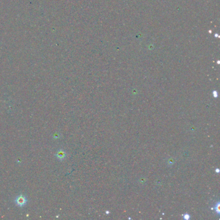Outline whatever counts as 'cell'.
<instances>
[{"label": "cell", "instance_id": "1", "mask_svg": "<svg viewBox=\"0 0 220 220\" xmlns=\"http://www.w3.org/2000/svg\"><path fill=\"white\" fill-rule=\"evenodd\" d=\"M219 205H220V203H219V202L218 201V203H217V204L215 205V207H214V209H215V212H216L217 214H219V213H220Z\"/></svg>", "mask_w": 220, "mask_h": 220}, {"label": "cell", "instance_id": "4", "mask_svg": "<svg viewBox=\"0 0 220 220\" xmlns=\"http://www.w3.org/2000/svg\"><path fill=\"white\" fill-rule=\"evenodd\" d=\"M215 171L217 172V173H219V169H216V170H215Z\"/></svg>", "mask_w": 220, "mask_h": 220}, {"label": "cell", "instance_id": "3", "mask_svg": "<svg viewBox=\"0 0 220 220\" xmlns=\"http://www.w3.org/2000/svg\"><path fill=\"white\" fill-rule=\"evenodd\" d=\"M213 96L214 97H218V93H217V92L216 90H214L213 92Z\"/></svg>", "mask_w": 220, "mask_h": 220}, {"label": "cell", "instance_id": "5", "mask_svg": "<svg viewBox=\"0 0 220 220\" xmlns=\"http://www.w3.org/2000/svg\"><path fill=\"white\" fill-rule=\"evenodd\" d=\"M106 213H107V214H108V213H109V212H108V211H107V212H106Z\"/></svg>", "mask_w": 220, "mask_h": 220}, {"label": "cell", "instance_id": "2", "mask_svg": "<svg viewBox=\"0 0 220 220\" xmlns=\"http://www.w3.org/2000/svg\"><path fill=\"white\" fill-rule=\"evenodd\" d=\"M183 218L184 219H185V220H189V219H191L190 214H188L187 213L183 214Z\"/></svg>", "mask_w": 220, "mask_h": 220}]
</instances>
